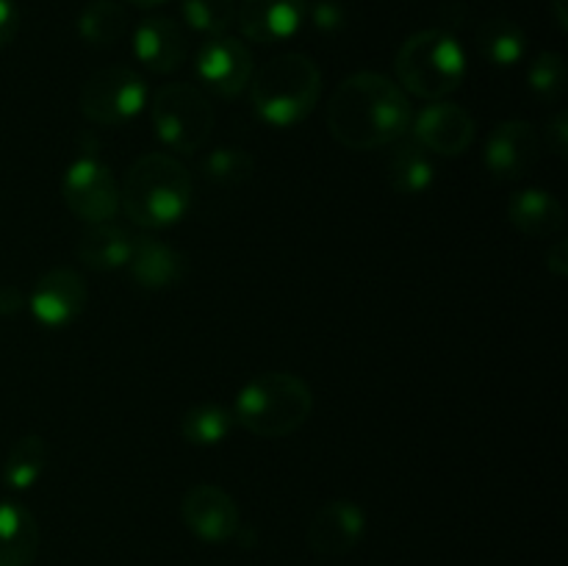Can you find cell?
<instances>
[{
    "label": "cell",
    "mask_w": 568,
    "mask_h": 566,
    "mask_svg": "<svg viewBox=\"0 0 568 566\" xmlns=\"http://www.w3.org/2000/svg\"><path fill=\"white\" fill-rule=\"evenodd\" d=\"M414 122L408 94L381 72L344 78L327 103V131L349 150H375L399 142Z\"/></svg>",
    "instance_id": "obj_1"
},
{
    "label": "cell",
    "mask_w": 568,
    "mask_h": 566,
    "mask_svg": "<svg viewBox=\"0 0 568 566\" xmlns=\"http://www.w3.org/2000/svg\"><path fill=\"white\" fill-rule=\"evenodd\" d=\"M120 205L142 228H170L192 205V175L166 153H148L131 164L120 189Z\"/></svg>",
    "instance_id": "obj_2"
},
{
    "label": "cell",
    "mask_w": 568,
    "mask_h": 566,
    "mask_svg": "<svg viewBox=\"0 0 568 566\" xmlns=\"http://www.w3.org/2000/svg\"><path fill=\"white\" fill-rule=\"evenodd\" d=\"M322 94V72L303 53H283L250 78V98L258 120L272 128H292L308 120Z\"/></svg>",
    "instance_id": "obj_3"
},
{
    "label": "cell",
    "mask_w": 568,
    "mask_h": 566,
    "mask_svg": "<svg viewBox=\"0 0 568 566\" xmlns=\"http://www.w3.org/2000/svg\"><path fill=\"white\" fill-rule=\"evenodd\" d=\"M314 394L292 372H264L236 394L233 420L258 438H283L308 422Z\"/></svg>",
    "instance_id": "obj_4"
},
{
    "label": "cell",
    "mask_w": 568,
    "mask_h": 566,
    "mask_svg": "<svg viewBox=\"0 0 568 566\" xmlns=\"http://www.w3.org/2000/svg\"><path fill=\"white\" fill-rule=\"evenodd\" d=\"M403 92L438 100L455 92L466 75L464 44L444 28H427L403 42L394 59Z\"/></svg>",
    "instance_id": "obj_5"
},
{
    "label": "cell",
    "mask_w": 568,
    "mask_h": 566,
    "mask_svg": "<svg viewBox=\"0 0 568 566\" xmlns=\"http://www.w3.org/2000/svg\"><path fill=\"white\" fill-rule=\"evenodd\" d=\"M155 133L161 142L178 153H194L203 148L214 128V109L209 98L192 83H166L155 92L153 105Z\"/></svg>",
    "instance_id": "obj_6"
},
{
    "label": "cell",
    "mask_w": 568,
    "mask_h": 566,
    "mask_svg": "<svg viewBox=\"0 0 568 566\" xmlns=\"http://www.w3.org/2000/svg\"><path fill=\"white\" fill-rule=\"evenodd\" d=\"M148 103V83L136 70L122 64L94 72L78 94V109L94 125L116 128L142 114Z\"/></svg>",
    "instance_id": "obj_7"
},
{
    "label": "cell",
    "mask_w": 568,
    "mask_h": 566,
    "mask_svg": "<svg viewBox=\"0 0 568 566\" xmlns=\"http://www.w3.org/2000/svg\"><path fill=\"white\" fill-rule=\"evenodd\" d=\"M61 194L67 209L87 225L109 222L120 211V183L114 172L94 155L72 161L61 181Z\"/></svg>",
    "instance_id": "obj_8"
},
{
    "label": "cell",
    "mask_w": 568,
    "mask_h": 566,
    "mask_svg": "<svg viewBox=\"0 0 568 566\" xmlns=\"http://www.w3.org/2000/svg\"><path fill=\"white\" fill-rule=\"evenodd\" d=\"M197 78L220 98H233L253 78V53L236 37H209L197 50Z\"/></svg>",
    "instance_id": "obj_9"
},
{
    "label": "cell",
    "mask_w": 568,
    "mask_h": 566,
    "mask_svg": "<svg viewBox=\"0 0 568 566\" xmlns=\"http://www.w3.org/2000/svg\"><path fill=\"white\" fill-rule=\"evenodd\" d=\"M83 305H87V283L70 266H55L44 272L28 300L33 320L50 331L75 322L83 314Z\"/></svg>",
    "instance_id": "obj_10"
},
{
    "label": "cell",
    "mask_w": 568,
    "mask_h": 566,
    "mask_svg": "<svg viewBox=\"0 0 568 566\" xmlns=\"http://www.w3.org/2000/svg\"><path fill=\"white\" fill-rule=\"evenodd\" d=\"M183 522L197 538L209 544L231 542L239 533V505L225 488L214 483H200L183 494Z\"/></svg>",
    "instance_id": "obj_11"
},
{
    "label": "cell",
    "mask_w": 568,
    "mask_h": 566,
    "mask_svg": "<svg viewBox=\"0 0 568 566\" xmlns=\"http://www.w3.org/2000/svg\"><path fill=\"white\" fill-rule=\"evenodd\" d=\"M414 142L430 155H460L475 142V120L464 105L436 100L416 117Z\"/></svg>",
    "instance_id": "obj_12"
},
{
    "label": "cell",
    "mask_w": 568,
    "mask_h": 566,
    "mask_svg": "<svg viewBox=\"0 0 568 566\" xmlns=\"http://www.w3.org/2000/svg\"><path fill=\"white\" fill-rule=\"evenodd\" d=\"M541 155L538 131L525 120L499 122L486 142V166L497 181L527 175Z\"/></svg>",
    "instance_id": "obj_13"
},
{
    "label": "cell",
    "mask_w": 568,
    "mask_h": 566,
    "mask_svg": "<svg viewBox=\"0 0 568 566\" xmlns=\"http://www.w3.org/2000/svg\"><path fill=\"white\" fill-rule=\"evenodd\" d=\"M366 530V514L358 503L353 499H333V503L322 505L308 522L305 530V542L316 555L325 558H338L347 555L355 544L361 542Z\"/></svg>",
    "instance_id": "obj_14"
},
{
    "label": "cell",
    "mask_w": 568,
    "mask_h": 566,
    "mask_svg": "<svg viewBox=\"0 0 568 566\" xmlns=\"http://www.w3.org/2000/svg\"><path fill=\"white\" fill-rule=\"evenodd\" d=\"M308 17L305 0H242L236 9L239 28L253 42H283L303 28Z\"/></svg>",
    "instance_id": "obj_15"
},
{
    "label": "cell",
    "mask_w": 568,
    "mask_h": 566,
    "mask_svg": "<svg viewBox=\"0 0 568 566\" xmlns=\"http://www.w3.org/2000/svg\"><path fill=\"white\" fill-rule=\"evenodd\" d=\"M133 53L150 72H175L186 61L189 42L183 28L172 17H144L133 31Z\"/></svg>",
    "instance_id": "obj_16"
},
{
    "label": "cell",
    "mask_w": 568,
    "mask_h": 566,
    "mask_svg": "<svg viewBox=\"0 0 568 566\" xmlns=\"http://www.w3.org/2000/svg\"><path fill=\"white\" fill-rule=\"evenodd\" d=\"M508 220L530 239H547L564 231V203L547 189H519L508 200Z\"/></svg>",
    "instance_id": "obj_17"
},
{
    "label": "cell",
    "mask_w": 568,
    "mask_h": 566,
    "mask_svg": "<svg viewBox=\"0 0 568 566\" xmlns=\"http://www.w3.org/2000/svg\"><path fill=\"white\" fill-rule=\"evenodd\" d=\"M128 266H131L133 281L144 289L175 286L186 275V259L175 247L153 236H133Z\"/></svg>",
    "instance_id": "obj_18"
},
{
    "label": "cell",
    "mask_w": 568,
    "mask_h": 566,
    "mask_svg": "<svg viewBox=\"0 0 568 566\" xmlns=\"http://www.w3.org/2000/svg\"><path fill=\"white\" fill-rule=\"evenodd\" d=\"M133 250V236L111 222H94L78 236L75 255L83 266L98 272H111L128 266Z\"/></svg>",
    "instance_id": "obj_19"
},
{
    "label": "cell",
    "mask_w": 568,
    "mask_h": 566,
    "mask_svg": "<svg viewBox=\"0 0 568 566\" xmlns=\"http://www.w3.org/2000/svg\"><path fill=\"white\" fill-rule=\"evenodd\" d=\"M39 553V525L20 503H0V566H31Z\"/></svg>",
    "instance_id": "obj_20"
},
{
    "label": "cell",
    "mask_w": 568,
    "mask_h": 566,
    "mask_svg": "<svg viewBox=\"0 0 568 566\" xmlns=\"http://www.w3.org/2000/svg\"><path fill=\"white\" fill-rule=\"evenodd\" d=\"M433 181H436V164H433V155L419 142L408 139V142H399L392 150L388 183H392L394 192L414 198V194L427 192Z\"/></svg>",
    "instance_id": "obj_21"
},
{
    "label": "cell",
    "mask_w": 568,
    "mask_h": 566,
    "mask_svg": "<svg viewBox=\"0 0 568 566\" xmlns=\"http://www.w3.org/2000/svg\"><path fill=\"white\" fill-rule=\"evenodd\" d=\"M477 48L494 67H514L527 53V33L508 17H488L477 31Z\"/></svg>",
    "instance_id": "obj_22"
},
{
    "label": "cell",
    "mask_w": 568,
    "mask_h": 566,
    "mask_svg": "<svg viewBox=\"0 0 568 566\" xmlns=\"http://www.w3.org/2000/svg\"><path fill=\"white\" fill-rule=\"evenodd\" d=\"M78 33L94 48L116 44L128 33V11L114 0H92L78 14Z\"/></svg>",
    "instance_id": "obj_23"
},
{
    "label": "cell",
    "mask_w": 568,
    "mask_h": 566,
    "mask_svg": "<svg viewBox=\"0 0 568 566\" xmlns=\"http://www.w3.org/2000/svg\"><path fill=\"white\" fill-rule=\"evenodd\" d=\"M48 442H44L42 436H37V433H31V436H22L20 442L11 447L9 458L3 461V481L9 488H17V492H22V488H31L33 483L42 477L44 466H48Z\"/></svg>",
    "instance_id": "obj_24"
},
{
    "label": "cell",
    "mask_w": 568,
    "mask_h": 566,
    "mask_svg": "<svg viewBox=\"0 0 568 566\" xmlns=\"http://www.w3.org/2000/svg\"><path fill=\"white\" fill-rule=\"evenodd\" d=\"M233 425V411L222 408V405L205 403L194 405L183 414L181 420V433L189 444H197V447H214V444H222L227 436H231Z\"/></svg>",
    "instance_id": "obj_25"
},
{
    "label": "cell",
    "mask_w": 568,
    "mask_h": 566,
    "mask_svg": "<svg viewBox=\"0 0 568 566\" xmlns=\"http://www.w3.org/2000/svg\"><path fill=\"white\" fill-rule=\"evenodd\" d=\"M183 20L205 37H222L236 22V0H181Z\"/></svg>",
    "instance_id": "obj_26"
},
{
    "label": "cell",
    "mask_w": 568,
    "mask_h": 566,
    "mask_svg": "<svg viewBox=\"0 0 568 566\" xmlns=\"http://www.w3.org/2000/svg\"><path fill=\"white\" fill-rule=\"evenodd\" d=\"M253 155L242 148H216L203 161L205 178L211 183H220V186H239V183L253 178Z\"/></svg>",
    "instance_id": "obj_27"
},
{
    "label": "cell",
    "mask_w": 568,
    "mask_h": 566,
    "mask_svg": "<svg viewBox=\"0 0 568 566\" xmlns=\"http://www.w3.org/2000/svg\"><path fill=\"white\" fill-rule=\"evenodd\" d=\"M530 89L538 94L541 100H558L560 94L566 92V61L560 53H541L536 55V61L530 64Z\"/></svg>",
    "instance_id": "obj_28"
},
{
    "label": "cell",
    "mask_w": 568,
    "mask_h": 566,
    "mask_svg": "<svg viewBox=\"0 0 568 566\" xmlns=\"http://www.w3.org/2000/svg\"><path fill=\"white\" fill-rule=\"evenodd\" d=\"M311 22L325 33L338 31V28L344 26L342 6L333 3V0H320V3H314V9H311Z\"/></svg>",
    "instance_id": "obj_29"
},
{
    "label": "cell",
    "mask_w": 568,
    "mask_h": 566,
    "mask_svg": "<svg viewBox=\"0 0 568 566\" xmlns=\"http://www.w3.org/2000/svg\"><path fill=\"white\" fill-rule=\"evenodd\" d=\"M547 144L558 159H564L568 148V114L564 109L555 111L552 120L547 122Z\"/></svg>",
    "instance_id": "obj_30"
},
{
    "label": "cell",
    "mask_w": 568,
    "mask_h": 566,
    "mask_svg": "<svg viewBox=\"0 0 568 566\" xmlns=\"http://www.w3.org/2000/svg\"><path fill=\"white\" fill-rule=\"evenodd\" d=\"M17 28H20V14H17L14 0H0V48L14 42Z\"/></svg>",
    "instance_id": "obj_31"
},
{
    "label": "cell",
    "mask_w": 568,
    "mask_h": 566,
    "mask_svg": "<svg viewBox=\"0 0 568 566\" xmlns=\"http://www.w3.org/2000/svg\"><path fill=\"white\" fill-rule=\"evenodd\" d=\"M547 270L552 272L555 277H566L568 275V242L566 239H558L552 247H547V259H544Z\"/></svg>",
    "instance_id": "obj_32"
},
{
    "label": "cell",
    "mask_w": 568,
    "mask_h": 566,
    "mask_svg": "<svg viewBox=\"0 0 568 566\" xmlns=\"http://www.w3.org/2000/svg\"><path fill=\"white\" fill-rule=\"evenodd\" d=\"M26 297L20 294V289L14 286H0V316H14L26 309Z\"/></svg>",
    "instance_id": "obj_33"
},
{
    "label": "cell",
    "mask_w": 568,
    "mask_h": 566,
    "mask_svg": "<svg viewBox=\"0 0 568 566\" xmlns=\"http://www.w3.org/2000/svg\"><path fill=\"white\" fill-rule=\"evenodd\" d=\"M549 9L560 31H568V0H549Z\"/></svg>",
    "instance_id": "obj_34"
},
{
    "label": "cell",
    "mask_w": 568,
    "mask_h": 566,
    "mask_svg": "<svg viewBox=\"0 0 568 566\" xmlns=\"http://www.w3.org/2000/svg\"><path fill=\"white\" fill-rule=\"evenodd\" d=\"M131 6H136V9H155V6L166 3V0H128Z\"/></svg>",
    "instance_id": "obj_35"
},
{
    "label": "cell",
    "mask_w": 568,
    "mask_h": 566,
    "mask_svg": "<svg viewBox=\"0 0 568 566\" xmlns=\"http://www.w3.org/2000/svg\"><path fill=\"white\" fill-rule=\"evenodd\" d=\"M0 469H3V461H0Z\"/></svg>",
    "instance_id": "obj_36"
}]
</instances>
